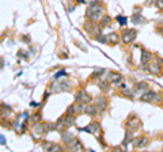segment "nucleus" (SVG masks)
Instances as JSON below:
<instances>
[{
	"label": "nucleus",
	"instance_id": "2",
	"mask_svg": "<svg viewBox=\"0 0 163 152\" xmlns=\"http://www.w3.org/2000/svg\"><path fill=\"white\" fill-rule=\"evenodd\" d=\"M141 101H144V102H158L159 97L156 92H154V91H147V92L143 94Z\"/></svg>",
	"mask_w": 163,
	"mask_h": 152
},
{
	"label": "nucleus",
	"instance_id": "15",
	"mask_svg": "<svg viewBox=\"0 0 163 152\" xmlns=\"http://www.w3.org/2000/svg\"><path fill=\"white\" fill-rule=\"evenodd\" d=\"M155 4L159 10H163V0H155Z\"/></svg>",
	"mask_w": 163,
	"mask_h": 152
},
{
	"label": "nucleus",
	"instance_id": "9",
	"mask_svg": "<svg viewBox=\"0 0 163 152\" xmlns=\"http://www.w3.org/2000/svg\"><path fill=\"white\" fill-rule=\"evenodd\" d=\"M120 79H121V75H120V73H110V75L107 76V80L111 81V83H113V81H118Z\"/></svg>",
	"mask_w": 163,
	"mask_h": 152
},
{
	"label": "nucleus",
	"instance_id": "12",
	"mask_svg": "<svg viewBox=\"0 0 163 152\" xmlns=\"http://www.w3.org/2000/svg\"><path fill=\"white\" fill-rule=\"evenodd\" d=\"M148 58H150V53L146 52V50H143V54H141V63L146 64V60H148Z\"/></svg>",
	"mask_w": 163,
	"mask_h": 152
},
{
	"label": "nucleus",
	"instance_id": "5",
	"mask_svg": "<svg viewBox=\"0 0 163 152\" xmlns=\"http://www.w3.org/2000/svg\"><path fill=\"white\" fill-rule=\"evenodd\" d=\"M76 101H78V102H82V103L88 102V101H90V97H87V94H86L84 91H80V92L76 94Z\"/></svg>",
	"mask_w": 163,
	"mask_h": 152
},
{
	"label": "nucleus",
	"instance_id": "10",
	"mask_svg": "<svg viewBox=\"0 0 163 152\" xmlns=\"http://www.w3.org/2000/svg\"><path fill=\"white\" fill-rule=\"evenodd\" d=\"M97 106H87V107L84 109V112L87 113V114H90V116H94L95 113H97Z\"/></svg>",
	"mask_w": 163,
	"mask_h": 152
},
{
	"label": "nucleus",
	"instance_id": "13",
	"mask_svg": "<svg viewBox=\"0 0 163 152\" xmlns=\"http://www.w3.org/2000/svg\"><path fill=\"white\" fill-rule=\"evenodd\" d=\"M117 21H118V23L121 26H124V25H127V21H128V19L124 18V16H117Z\"/></svg>",
	"mask_w": 163,
	"mask_h": 152
},
{
	"label": "nucleus",
	"instance_id": "16",
	"mask_svg": "<svg viewBox=\"0 0 163 152\" xmlns=\"http://www.w3.org/2000/svg\"><path fill=\"white\" fill-rule=\"evenodd\" d=\"M33 121H34V122L40 121V114H34V117H33Z\"/></svg>",
	"mask_w": 163,
	"mask_h": 152
},
{
	"label": "nucleus",
	"instance_id": "20",
	"mask_svg": "<svg viewBox=\"0 0 163 152\" xmlns=\"http://www.w3.org/2000/svg\"><path fill=\"white\" fill-rule=\"evenodd\" d=\"M78 3H84V0H76Z\"/></svg>",
	"mask_w": 163,
	"mask_h": 152
},
{
	"label": "nucleus",
	"instance_id": "11",
	"mask_svg": "<svg viewBox=\"0 0 163 152\" xmlns=\"http://www.w3.org/2000/svg\"><path fill=\"white\" fill-rule=\"evenodd\" d=\"M117 40H118V37H117V34H109V36L106 37V41H110V42H117Z\"/></svg>",
	"mask_w": 163,
	"mask_h": 152
},
{
	"label": "nucleus",
	"instance_id": "6",
	"mask_svg": "<svg viewBox=\"0 0 163 152\" xmlns=\"http://www.w3.org/2000/svg\"><path fill=\"white\" fill-rule=\"evenodd\" d=\"M147 88H148L147 83H140V84H137V87H135V92L136 94H141V92L147 91Z\"/></svg>",
	"mask_w": 163,
	"mask_h": 152
},
{
	"label": "nucleus",
	"instance_id": "1",
	"mask_svg": "<svg viewBox=\"0 0 163 152\" xmlns=\"http://www.w3.org/2000/svg\"><path fill=\"white\" fill-rule=\"evenodd\" d=\"M102 14H103V8H102V5L98 3V1H94L91 3L90 5V8L87 10V18H90L91 21H98V19H101Z\"/></svg>",
	"mask_w": 163,
	"mask_h": 152
},
{
	"label": "nucleus",
	"instance_id": "19",
	"mask_svg": "<svg viewBox=\"0 0 163 152\" xmlns=\"http://www.w3.org/2000/svg\"><path fill=\"white\" fill-rule=\"evenodd\" d=\"M152 1H154V0H148V1H147V5H150V4H152Z\"/></svg>",
	"mask_w": 163,
	"mask_h": 152
},
{
	"label": "nucleus",
	"instance_id": "17",
	"mask_svg": "<svg viewBox=\"0 0 163 152\" xmlns=\"http://www.w3.org/2000/svg\"><path fill=\"white\" fill-rule=\"evenodd\" d=\"M101 88L106 91V90H107V84H106V83H101Z\"/></svg>",
	"mask_w": 163,
	"mask_h": 152
},
{
	"label": "nucleus",
	"instance_id": "8",
	"mask_svg": "<svg viewBox=\"0 0 163 152\" xmlns=\"http://www.w3.org/2000/svg\"><path fill=\"white\" fill-rule=\"evenodd\" d=\"M64 118V126L65 128H68V126H71L74 122H75V118L72 116H67V117H63Z\"/></svg>",
	"mask_w": 163,
	"mask_h": 152
},
{
	"label": "nucleus",
	"instance_id": "7",
	"mask_svg": "<svg viewBox=\"0 0 163 152\" xmlns=\"http://www.w3.org/2000/svg\"><path fill=\"white\" fill-rule=\"evenodd\" d=\"M148 69H150V72L152 73V75H158L159 72H160V68H159L158 63H151Z\"/></svg>",
	"mask_w": 163,
	"mask_h": 152
},
{
	"label": "nucleus",
	"instance_id": "18",
	"mask_svg": "<svg viewBox=\"0 0 163 152\" xmlns=\"http://www.w3.org/2000/svg\"><path fill=\"white\" fill-rule=\"evenodd\" d=\"M74 8H75V5H74V4L71 5V4H69V11H74Z\"/></svg>",
	"mask_w": 163,
	"mask_h": 152
},
{
	"label": "nucleus",
	"instance_id": "4",
	"mask_svg": "<svg viewBox=\"0 0 163 152\" xmlns=\"http://www.w3.org/2000/svg\"><path fill=\"white\" fill-rule=\"evenodd\" d=\"M45 132V125L40 124V125H35L34 129H33V136L34 137H41V134Z\"/></svg>",
	"mask_w": 163,
	"mask_h": 152
},
{
	"label": "nucleus",
	"instance_id": "14",
	"mask_svg": "<svg viewBox=\"0 0 163 152\" xmlns=\"http://www.w3.org/2000/svg\"><path fill=\"white\" fill-rule=\"evenodd\" d=\"M109 22H110V18H109V16H105V18L101 19V26H106Z\"/></svg>",
	"mask_w": 163,
	"mask_h": 152
},
{
	"label": "nucleus",
	"instance_id": "3",
	"mask_svg": "<svg viewBox=\"0 0 163 152\" xmlns=\"http://www.w3.org/2000/svg\"><path fill=\"white\" fill-rule=\"evenodd\" d=\"M135 37H136V31H135V30H128V31L124 33L122 41L125 42V44H129V42H132L133 41Z\"/></svg>",
	"mask_w": 163,
	"mask_h": 152
}]
</instances>
